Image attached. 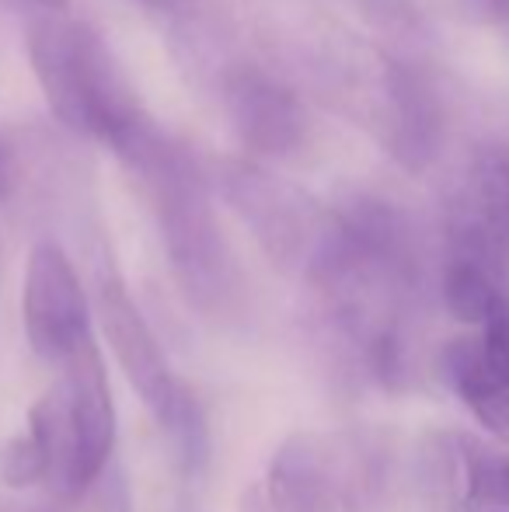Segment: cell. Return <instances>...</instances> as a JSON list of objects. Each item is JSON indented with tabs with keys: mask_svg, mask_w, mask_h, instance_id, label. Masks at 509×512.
Listing matches in <instances>:
<instances>
[{
	"mask_svg": "<svg viewBox=\"0 0 509 512\" xmlns=\"http://www.w3.org/2000/svg\"><path fill=\"white\" fill-rule=\"evenodd\" d=\"M21 324L35 356L63 366L91 342V304L74 262L53 241H39L28 255L21 286Z\"/></svg>",
	"mask_w": 509,
	"mask_h": 512,
	"instance_id": "7",
	"label": "cell"
},
{
	"mask_svg": "<svg viewBox=\"0 0 509 512\" xmlns=\"http://www.w3.org/2000/svg\"><path fill=\"white\" fill-rule=\"evenodd\" d=\"M503 32H506V39H509V21H506V25H503Z\"/></svg>",
	"mask_w": 509,
	"mask_h": 512,
	"instance_id": "20",
	"label": "cell"
},
{
	"mask_svg": "<svg viewBox=\"0 0 509 512\" xmlns=\"http://www.w3.org/2000/svg\"><path fill=\"white\" fill-rule=\"evenodd\" d=\"M450 436H454L461 509H509V453L482 443L478 436H468V432H450Z\"/></svg>",
	"mask_w": 509,
	"mask_h": 512,
	"instance_id": "13",
	"label": "cell"
},
{
	"mask_svg": "<svg viewBox=\"0 0 509 512\" xmlns=\"http://www.w3.org/2000/svg\"><path fill=\"white\" fill-rule=\"evenodd\" d=\"M342 512H384L394 488V450L377 432H342L328 439Z\"/></svg>",
	"mask_w": 509,
	"mask_h": 512,
	"instance_id": "11",
	"label": "cell"
},
{
	"mask_svg": "<svg viewBox=\"0 0 509 512\" xmlns=\"http://www.w3.org/2000/svg\"><path fill=\"white\" fill-rule=\"evenodd\" d=\"M28 63L53 119L136 164L164 133L126 81L123 63L95 25L74 14L32 18L25 32Z\"/></svg>",
	"mask_w": 509,
	"mask_h": 512,
	"instance_id": "1",
	"label": "cell"
},
{
	"mask_svg": "<svg viewBox=\"0 0 509 512\" xmlns=\"http://www.w3.org/2000/svg\"><path fill=\"white\" fill-rule=\"evenodd\" d=\"M147 14L168 21L175 32H192V28L206 25L213 11V0H136Z\"/></svg>",
	"mask_w": 509,
	"mask_h": 512,
	"instance_id": "16",
	"label": "cell"
},
{
	"mask_svg": "<svg viewBox=\"0 0 509 512\" xmlns=\"http://www.w3.org/2000/svg\"><path fill=\"white\" fill-rule=\"evenodd\" d=\"M503 512H509V509H503Z\"/></svg>",
	"mask_w": 509,
	"mask_h": 512,
	"instance_id": "22",
	"label": "cell"
},
{
	"mask_svg": "<svg viewBox=\"0 0 509 512\" xmlns=\"http://www.w3.org/2000/svg\"><path fill=\"white\" fill-rule=\"evenodd\" d=\"M440 373L461 405L509 443V307L492 314L478 335L443 345Z\"/></svg>",
	"mask_w": 509,
	"mask_h": 512,
	"instance_id": "8",
	"label": "cell"
},
{
	"mask_svg": "<svg viewBox=\"0 0 509 512\" xmlns=\"http://www.w3.org/2000/svg\"><path fill=\"white\" fill-rule=\"evenodd\" d=\"M363 21L384 35L387 42H415L426 32V14H422V0H356Z\"/></svg>",
	"mask_w": 509,
	"mask_h": 512,
	"instance_id": "14",
	"label": "cell"
},
{
	"mask_svg": "<svg viewBox=\"0 0 509 512\" xmlns=\"http://www.w3.org/2000/svg\"><path fill=\"white\" fill-rule=\"evenodd\" d=\"M464 14L478 21H489V25H499L503 28L509 21V0H457Z\"/></svg>",
	"mask_w": 509,
	"mask_h": 512,
	"instance_id": "17",
	"label": "cell"
},
{
	"mask_svg": "<svg viewBox=\"0 0 509 512\" xmlns=\"http://www.w3.org/2000/svg\"><path fill=\"white\" fill-rule=\"evenodd\" d=\"M450 206L482 223L509 251V143H482L471 154L464 189Z\"/></svg>",
	"mask_w": 509,
	"mask_h": 512,
	"instance_id": "12",
	"label": "cell"
},
{
	"mask_svg": "<svg viewBox=\"0 0 509 512\" xmlns=\"http://www.w3.org/2000/svg\"><path fill=\"white\" fill-rule=\"evenodd\" d=\"M0 478H4L7 488H18V492L46 485V464H42L39 446L32 443L28 432L14 436L4 446V453H0Z\"/></svg>",
	"mask_w": 509,
	"mask_h": 512,
	"instance_id": "15",
	"label": "cell"
},
{
	"mask_svg": "<svg viewBox=\"0 0 509 512\" xmlns=\"http://www.w3.org/2000/svg\"><path fill=\"white\" fill-rule=\"evenodd\" d=\"M206 175L213 196H220L241 216L265 258L279 272L300 276L307 283L332 227V206L245 154L213 157L206 161Z\"/></svg>",
	"mask_w": 509,
	"mask_h": 512,
	"instance_id": "4",
	"label": "cell"
},
{
	"mask_svg": "<svg viewBox=\"0 0 509 512\" xmlns=\"http://www.w3.org/2000/svg\"><path fill=\"white\" fill-rule=\"evenodd\" d=\"M95 314L98 324H102V335L109 338V349L116 356L123 377L140 394V401L154 415V422L164 429L175 418V411L182 408V401L192 394V387L175 377L154 328L147 324L143 310L129 297L126 283L112 269H105L98 276Z\"/></svg>",
	"mask_w": 509,
	"mask_h": 512,
	"instance_id": "6",
	"label": "cell"
},
{
	"mask_svg": "<svg viewBox=\"0 0 509 512\" xmlns=\"http://www.w3.org/2000/svg\"><path fill=\"white\" fill-rule=\"evenodd\" d=\"M32 512H49V509H39V506H35V509H32Z\"/></svg>",
	"mask_w": 509,
	"mask_h": 512,
	"instance_id": "21",
	"label": "cell"
},
{
	"mask_svg": "<svg viewBox=\"0 0 509 512\" xmlns=\"http://www.w3.org/2000/svg\"><path fill=\"white\" fill-rule=\"evenodd\" d=\"M346 81H335L339 98L367 122L370 136L398 168L422 175L440 157L447 136V108L436 81L408 56L374 49L360 60H346Z\"/></svg>",
	"mask_w": 509,
	"mask_h": 512,
	"instance_id": "3",
	"label": "cell"
},
{
	"mask_svg": "<svg viewBox=\"0 0 509 512\" xmlns=\"http://www.w3.org/2000/svg\"><path fill=\"white\" fill-rule=\"evenodd\" d=\"M7 185H11V157H7L4 140H0V196L7 192Z\"/></svg>",
	"mask_w": 509,
	"mask_h": 512,
	"instance_id": "19",
	"label": "cell"
},
{
	"mask_svg": "<svg viewBox=\"0 0 509 512\" xmlns=\"http://www.w3.org/2000/svg\"><path fill=\"white\" fill-rule=\"evenodd\" d=\"M11 11H21L32 18H46V14H70V0H0Z\"/></svg>",
	"mask_w": 509,
	"mask_h": 512,
	"instance_id": "18",
	"label": "cell"
},
{
	"mask_svg": "<svg viewBox=\"0 0 509 512\" xmlns=\"http://www.w3.org/2000/svg\"><path fill=\"white\" fill-rule=\"evenodd\" d=\"M269 512H342L328 439L293 432L276 446L265 474Z\"/></svg>",
	"mask_w": 509,
	"mask_h": 512,
	"instance_id": "10",
	"label": "cell"
},
{
	"mask_svg": "<svg viewBox=\"0 0 509 512\" xmlns=\"http://www.w3.org/2000/svg\"><path fill=\"white\" fill-rule=\"evenodd\" d=\"M60 387L67 394L70 425L77 439V499L102 481L116 453V401L98 342H84L63 363Z\"/></svg>",
	"mask_w": 509,
	"mask_h": 512,
	"instance_id": "9",
	"label": "cell"
},
{
	"mask_svg": "<svg viewBox=\"0 0 509 512\" xmlns=\"http://www.w3.org/2000/svg\"><path fill=\"white\" fill-rule=\"evenodd\" d=\"M126 171L136 178L154 209L171 276L189 307H196L210 321L238 314L245 276L217 220L206 164L196 161V154L182 140L161 133L154 147Z\"/></svg>",
	"mask_w": 509,
	"mask_h": 512,
	"instance_id": "2",
	"label": "cell"
},
{
	"mask_svg": "<svg viewBox=\"0 0 509 512\" xmlns=\"http://www.w3.org/2000/svg\"><path fill=\"white\" fill-rule=\"evenodd\" d=\"M220 102L238 147L252 161H286L307 147L311 119L300 95L265 70L262 63L238 60L220 74Z\"/></svg>",
	"mask_w": 509,
	"mask_h": 512,
	"instance_id": "5",
	"label": "cell"
}]
</instances>
